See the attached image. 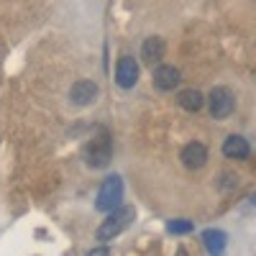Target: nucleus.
Wrapping results in <instances>:
<instances>
[{
    "mask_svg": "<svg viewBox=\"0 0 256 256\" xmlns=\"http://www.w3.org/2000/svg\"><path fill=\"white\" fill-rule=\"evenodd\" d=\"M192 228H195V226H192V220H184V218L166 223V230H169V233H177V236H182V233H190Z\"/></svg>",
    "mask_w": 256,
    "mask_h": 256,
    "instance_id": "obj_13",
    "label": "nucleus"
},
{
    "mask_svg": "<svg viewBox=\"0 0 256 256\" xmlns=\"http://www.w3.org/2000/svg\"><path fill=\"white\" fill-rule=\"evenodd\" d=\"M202 244H205V248H208L210 256H223L226 254L228 236H226L220 228H208V230H202Z\"/></svg>",
    "mask_w": 256,
    "mask_h": 256,
    "instance_id": "obj_10",
    "label": "nucleus"
},
{
    "mask_svg": "<svg viewBox=\"0 0 256 256\" xmlns=\"http://www.w3.org/2000/svg\"><path fill=\"white\" fill-rule=\"evenodd\" d=\"M164 52H166L164 38L162 36H148L144 41V46H141V59L148 64V67H154V64H159L164 59Z\"/></svg>",
    "mask_w": 256,
    "mask_h": 256,
    "instance_id": "obj_8",
    "label": "nucleus"
},
{
    "mask_svg": "<svg viewBox=\"0 0 256 256\" xmlns=\"http://www.w3.org/2000/svg\"><path fill=\"white\" fill-rule=\"evenodd\" d=\"M120 200H123V180L118 174H110L105 177L100 190H98V200H95V208L100 212H113L120 208Z\"/></svg>",
    "mask_w": 256,
    "mask_h": 256,
    "instance_id": "obj_3",
    "label": "nucleus"
},
{
    "mask_svg": "<svg viewBox=\"0 0 256 256\" xmlns=\"http://www.w3.org/2000/svg\"><path fill=\"white\" fill-rule=\"evenodd\" d=\"M116 82L120 84L123 90H131L134 84L138 82V64L134 56H120L118 59V67H116Z\"/></svg>",
    "mask_w": 256,
    "mask_h": 256,
    "instance_id": "obj_5",
    "label": "nucleus"
},
{
    "mask_svg": "<svg viewBox=\"0 0 256 256\" xmlns=\"http://www.w3.org/2000/svg\"><path fill=\"white\" fill-rule=\"evenodd\" d=\"M134 218H136V208H131V205H120L118 210L108 212V218L100 223V228L95 233L98 241H113L116 236H120V233L134 223Z\"/></svg>",
    "mask_w": 256,
    "mask_h": 256,
    "instance_id": "obj_1",
    "label": "nucleus"
},
{
    "mask_svg": "<svg viewBox=\"0 0 256 256\" xmlns=\"http://www.w3.org/2000/svg\"><path fill=\"white\" fill-rule=\"evenodd\" d=\"M177 102L182 105L184 110L195 113V110H200V108H202L205 98H202V92H200V90H182V92H180V98H177Z\"/></svg>",
    "mask_w": 256,
    "mask_h": 256,
    "instance_id": "obj_12",
    "label": "nucleus"
},
{
    "mask_svg": "<svg viewBox=\"0 0 256 256\" xmlns=\"http://www.w3.org/2000/svg\"><path fill=\"white\" fill-rule=\"evenodd\" d=\"M98 92H100V90H98V84H95L92 80H80V82L72 84L70 98H72L74 105H90V102H95Z\"/></svg>",
    "mask_w": 256,
    "mask_h": 256,
    "instance_id": "obj_7",
    "label": "nucleus"
},
{
    "mask_svg": "<svg viewBox=\"0 0 256 256\" xmlns=\"http://www.w3.org/2000/svg\"><path fill=\"white\" fill-rule=\"evenodd\" d=\"M210 116L216 118V120H223L233 113V105H236V100H233V92L228 88H212L210 95Z\"/></svg>",
    "mask_w": 256,
    "mask_h": 256,
    "instance_id": "obj_4",
    "label": "nucleus"
},
{
    "mask_svg": "<svg viewBox=\"0 0 256 256\" xmlns=\"http://www.w3.org/2000/svg\"><path fill=\"white\" fill-rule=\"evenodd\" d=\"M223 154L228 156V159H246L248 154H251V146H248V141L244 138V136H228L226 141H223Z\"/></svg>",
    "mask_w": 256,
    "mask_h": 256,
    "instance_id": "obj_11",
    "label": "nucleus"
},
{
    "mask_svg": "<svg viewBox=\"0 0 256 256\" xmlns=\"http://www.w3.org/2000/svg\"><path fill=\"white\" fill-rule=\"evenodd\" d=\"M180 70L172 67V64H159V67L154 70V88L162 90V92H169V90H174L177 84H180Z\"/></svg>",
    "mask_w": 256,
    "mask_h": 256,
    "instance_id": "obj_6",
    "label": "nucleus"
},
{
    "mask_svg": "<svg viewBox=\"0 0 256 256\" xmlns=\"http://www.w3.org/2000/svg\"><path fill=\"white\" fill-rule=\"evenodd\" d=\"M88 256H110V251H108V246H98V248L88 251Z\"/></svg>",
    "mask_w": 256,
    "mask_h": 256,
    "instance_id": "obj_14",
    "label": "nucleus"
},
{
    "mask_svg": "<svg viewBox=\"0 0 256 256\" xmlns=\"http://www.w3.org/2000/svg\"><path fill=\"white\" fill-rule=\"evenodd\" d=\"M84 156H88V164L95 166V169L108 166V162L113 156V146H110V136H108L105 128H98V134L88 141V146H84Z\"/></svg>",
    "mask_w": 256,
    "mask_h": 256,
    "instance_id": "obj_2",
    "label": "nucleus"
},
{
    "mask_svg": "<svg viewBox=\"0 0 256 256\" xmlns=\"http://www.w3.org/2000/svg\"><path fill=\"white\" fill-rule=\"evenodd\" d=\"M177 256H187V251H184V248H180V251H177Z\"/></svg>",
    "mask_w": 256,
    "mask_h": 256,
    "instance_id": "obj_15",
    "label": "nucleus"
},
{
    "mask_svg": "<svg viewBox=\"0 0 256 256\" xmlns=\"http://www.w3.org/2000/svg\"><path fill=\"white\" fill-rule=\"evenodd\" d=\"M182 162L187 169H202L205 162H208V148L200 144V141H192L182 148Z\"/></svg>",
    "mask_w": 256,
    "mask_h": 256,
    "instance_id": "obj_9",
    "label": "nucleus"
}]
</instances>
